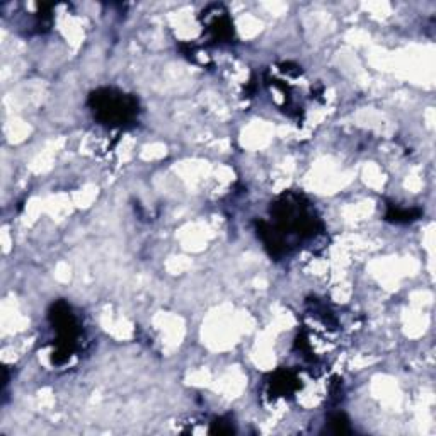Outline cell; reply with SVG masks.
<instances>
[{"label":"cell","instance_id":"7a4b0ae2","mask_svg":"<svg viewBox=\"0 0 436 436\" xmlns=\"http://www.w3.org/2000/svg\"><path fill=\"white\" fill-rule=\"evenodd\" d=\"M50 324L57 332V344L53 349V363L62 365L68 361V358L75 351L77 343L82 334L80 324L70 305L65 300H57L50 309Z\"/></svg>","mask_w":436,"mask_h":436},{"label":"cell","instance_id":"52a82bcc","mask_svg":"<svg viewBox=\"0 0 436 436\" xmlns=\"http://www.w3.org/2000/svg\"><path fill=\"white\" fill-rule=\"evenodd\" d=\"M210 433H218V435H232L234 433V426L225 420H217L211 422Z\"/></svg>","mask_w":436,"mask_h":436},{"label":"cell","instance_id":"6da1fadb","mask_svg":"<svg viewBox=\"0 0 436 436\" xmlns=\"http://www.w3.org/2000/svg\"><path fill=\"white\" fill-rule=\"evenodd\" d=\"M89 106L97 122L116 128L132 127L140 113L135 96L110 87L94 90L89 97Z\"/></svg>","mask_w":436,"mask_h":436},{"label":"cell","instance_id":"3957f363","mask_svg":"<svg viewBox=\"0 0 436 436\" xmlns=\"http://www.w3.org/2000/svg\"><path fill=\"white\" fill-rule=\"evenodd\" d=\"M267 387H270V394L275 397L290 395L295 394V392L300 388V380L297 377L295 372L282 368L271 375V378L267 380Z\"/></svg>","mask_w":436,"mask_h":436},{"label":"cell","instance_id":"277c9868","mask_svg":"<svg viewBox=\"0 0 436 436\" xmlns=\"http://www.w3.org/2000/svg\"><path fill=\"white\" fill-rule=\"evenodd\" d=\"M220 7L217 6V12L211 17L208 23V33L211 40L218 43L230 41L234 36V26H232L230 17L227 16V12H218Z\"/></svg>","mask_w":436,"mask_h":436},{"label":"cell","instance_id":"5b68a950","mask_svg":"<svg viewBox=\"0 0 436 436\" xmlns=\"http://www.w3.org/2000/svg\"><path fill=\"white\" fill-rule=\"evenodd\" d=\"M421 217V210L418 208H399V206L388 205L386 220L394 223H409Z\"/></svg>","mask_w":436,"mask_h":436},{"label":"cell","instance_id":"8992f818","mask_svg":"<svg viewBox=\"0 0 436 436\" xmlns=\"http://www.w3.org/2000/svg\"><path fill=\"white\" fill-rule=\"evenodd\" d=\"M326 428L329 433H334V435L351 433L346 414H343V413H332L329 416V420H327L326 422Z\"/></svg>","mask_w":436,"mask_h":436}]
</instances>
